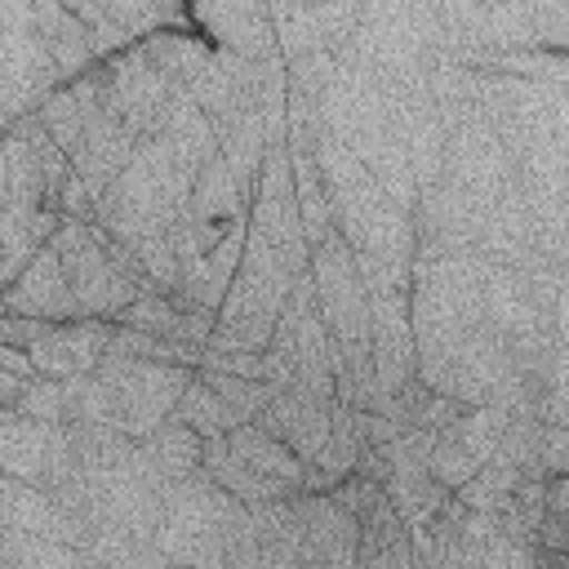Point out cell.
I'll return each instance as SVG.
<instances>
[{
  "label": "cell",
  "instance_id": "4",
  "mask_svg": "<svg viewBox=\"0 0 569 569\" xmlns=\"http://www.w3.org/2000/svg\"><path fill=\"white\" fill-rule=\"evenodd\" d=\"M333 409H338V396H320L307 387H280L253 422L271 431L302 467H311L333 436Z\"/></svg>",
  "mask_w": 569,
  "mask_h": 569
},
{
  "label": "cell",
  "instance_id": "9",
  "mask_svg": "<svg viewBox=\"0 0 569 569\" xmlns=\"http://www.w3.org/2000/svg\"><path fill=\"white\" fill-rule=\"evenodd\" d=\"M200 449H204V440H200L196 431L169 422V418H164L156 431H147V436L138 440V458H142V467H147L160 485H173V480L196 476V471H200Z\"/></svg>",
  "mask_w": 569,
  "mask_h": 569
},
{
  "label": "cell",
  "instance_id": "11",
  "mask_svg": "<svg viewBox=\"0 0 569 569\" xmlns=\"http://www.w3.org/2000/svg\"><path fill=\"white\" fill-rule=\"evenodd\" d=\"M196 373H200V382L231 409L236 422H253V418L267 409V400L276 396V387H267L262 378H240V373H222V369H196Z\"/></svg>",
  "mask_w": 569,
  "mask_h": 569
},
{
  "label": "cell",
  "instance_id": "2",
  "mask_svg": "<svg viewBox=\"0 0 569 569\" xmlns=\"http://www.w3.org/2000/svg\"><path fill=\"white\" fill-rule=\"evenodd\" d=\"M93 373L107 387L111 427L129 440H142L147 431H156L173 413V405H178V396L196 369L160 365V360H107L102 356Z\"/></svg>",
  "mask_w": 569,
  "mask_h": 569
},
{
  "label": "cell",
  "instance_id": "5",
  "mask_svg": "<svg viewBox=\"0 0 569 569\" xmlns=\"http://www.w3.org/2000/svg\"><path fill=\"white\" fill-rule=\"evenodd\" d=\"M0 311L4 316H27V320H49V325H62V320H84L76 311V298L67 289V276H62V262L53 253V244H44L4 289H0Z\"/></svg>",
  "mask_w": 569,
  "mask_h": 569
},
{
  "label": "cell",
  "instance_id": "8",
  "mask_svg": "<svg viewBox=\"0 0 569 569\" xmlns=\"http://www.w3.org/2000/svg\"><path fill=\"white\" fill-rule=\"evenodd\" d=\"M222 445H227V453H231L236 462H244L249 471H258V476L284 485L289 493H302V489H307V467H302L271 431H262L258 422L231 427V431L222 436Z\"/></svg>",
  "mask_w": 569,
  "mask_h": 569
},
{
  "label": "cell",
  "instance_id": "7",
  "mask_svg": "<svg viewBox=\"0 0 569 569\" xmlns=\"http://www.w3.org/2000/svg\"><path fill=\"white\" fill-rule=\"evenodd\" d=\"M31 31L49 58V67L58 71V80H76L84 76L98 58H93V44H89V31L84 22L71 13V4H31Z\"/></svg>",
  "mask_w": 569,
  "mask_h": 569
},
{
  "label": "cell",
  "instance_id": "1",
  "mask_svg": "<svg viewBox=\"0 0 569 569\" xmlns=\"http://www.w3.org/2000/svg\"><path fill=\"white\" fill-rule=\"evenodd\" d=\"M49 244L62 262L67 289H71L76 311L84 320H116L133 298L156 289L147 280V271L138 267V258L124 249V240H116L93 218L89 222H58Z\"/></svg>",
  "mask_w": 569,
  "mask_h": 569
},
{
  "label": "cell",
  "instance_id": "3",
  "mask_svg": "<svg viewBox=\"0 0 569 569\" xmlns=\"http://www.w3.org/2000/svg\"><path fill=\"white\" fill-rule=\"evenodd\" d=\"M98 71H102V93H107L111 111L120 116V124L138 142L151 138V133H160V124L169 120V111L182 98V89L151 62V53L142 49V40L129 44V49H120V53H111V58H102Z\"/></svg>",
  "mask_w": 569,
  "mask_h": 569
},
{
  "label": "cell",
  "instance_id": "12",
  "mask_svg": "<svg viewBox=\"0 0 569 569\" xmlns=\"http://www.w3.org/2000/svg\"><path fill=\"white\" fill-rule=\"evenodd\" d=\"M18 418H31V422H44V427H67V391H62V378H27L18 400L9 405Z\"/></svg>",
  "mask_w": 569,
  "mask_h": 569
},
{
  "label": "cell",
  "instance_id": "6",
  "mask_svg": "<svg viewBox=\"0 0 569 569\" xmlns=\"http://www.w3.org/2000/svg\"><path fill=\"white\" fill-rule=\"evenodd\" d=\"M107 333H111V320H62V325H49L36 338V347L27 351L31 356V369L40 378H80V373H93L98 360H102Z\"/></svg>",
  "mask_w": 569,
  "mask_h": 569
},
{
  "label": "cell",
  "instance_id": "10",
  "mask_svg": "<svg viewBox=\"0 0 569 569\" xmlns=\"http://www.w3.org/2000/svg\"><path fill=\"white\" fill-rule=\"evenodd\" d=\"M169 422H178V427H187V431H196L200 440H213V436H227L231 427H240L236 418H231V409L200 382V373H191L187 378V387H182V396H178V405H173V413H169Z\"/></svg>",
  "mask_w": 569,
  "mask_h": 569
}]
</instances>
